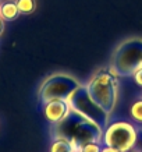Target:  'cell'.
<instances>
[{"label":"cell","mask_w":142,"mask_h":152,"mask_svg":"<svg viewBox=\"0 0 142 152\" xmlns=\"http://www.w3.org/2000/svg\"><path fill=\"white\" fill-rule=\"evenodd\" d=\"M52 135L55 140L67 138L74 151H79L88 142H102L103 129L85 116L71 110L67 117L53 124Z\"/></svg>","instance_id":"cell-1"},{"label":"cell","mask_w":142,"mask_h":152,"mask_svg":"<svg viewBox=\"0 0 142 152\" xmlns=\"http://www.w3.org/2000/svg\"><path fill=\"white\" fill-rule=\"evenodd\" d=\"M85 87L92 99L111 115L119 98V78L111 75L109 70H100L88 81Z\"/></svg>","instance_id":"cell-2"},{"label":"cell","mask_w":142,"mask_h":152,"mask_svg":"<svg viewBox=\"0 0 142 152\" xmlns=\"http://www.w3.org/2000/svg\"><path fill=\"white\" fill-rule=\"evenodd\" d=\"M67 102H68V105L73 112H77L79 115L85 116L87 119L92 120L98 126H100L103 130L109 126L110 115L102 106H99L96 102L92 99L85 85L79 84L78 88H75L74 92L70 95Z\"/></svg>","instance_id":"cell-3"},{"label":"cell","mask_w":142,"mask_h":152,"mask_svg":"<svg viewBox=\"0 0 142 152\" xmlns=\"http://www.w3.org/2000/svg\"><path fill=\"white\" fill-rule=\"evenodd\" d=\"M111 66L119 71L120 77L134 75L142 67V39H128L123 42L113 57Z\"/></svg>","instance_id":"cell-4"},{"label":"cell","mask_w":142,"mask_h":152,"mask_svg":"<svg viewBox=\"0 0 142 152\" xmlns=\"http://www.w3.org/2000/svg\"><path fill=\"white\" fill-rule=\"evenodd\" d=\"M79 83L77 80L67 75V74H53L49 78L45 80L39 89V99L45 105L46 102L53 99H63L68 101L70 95L74 92V89L78 88Z\"/></svg>","instance_id":"cell-5"},{"label":"cell","mask_w":142,"mask_h":152,"mask_svg":"<svg viewBox=\"0 0 142 152\" xmlns=\"http://www.w3.org/2000/svg\"><path fill=\"white\" fill-rule=\"evenodd\" d=\"M137 129L128 121H114L103 130L102 144L113 147L120 152H128L135 144Z\"/></svg>","instance_id":"cell-6"},{"label":"cell","mask_w":142,"mask_h":152,"mask_svg":"<svg viewBox=\"0 0 142 152\" xmlns=\"http://www.w3.org/2000/svg\"><path fill=\"white\" fill-rule=\"evenodd\" d=\"M70 112H71V107H70L68 102L63 101V99H53L43 105V115L53 124L67 117Z\"/></svg>","instance_id":"cell-7"},{"label":"cell","mask_w":142,"mask_h":152,"mask_svg":"<svg viewBox=\"0 0 142 152\" xmlns=\"http://www.w3.org/2000/svg\"><path fill=\"white\" fill-rule=\"evenodd\" d=\"M20 15V10L15 1H4L0 4V18L4 21H13Z\"/></svg>","instance_id":"cell-8"},{"label":"cell","mask_w":142,"mask_h":152,"mask_svg":"<svg viewBox=\"0 0 142 152\" xmlns=\"http://www.w3.org/2000/svg\"><path fill=\"white\" fill-rule=\"evenodd\" d=\"M50 152H74V148L67 138H56L50 147Z\"/></svg>","instance_id":"cell-9"},{"label":"cell","mask_w":142,"mask_h":152,"mask_svg":"<svg viewBox=\"0 0 142 152\" xmlns=\"http://www.w3.org/2000/svg\"><path fill=\"white\" fill-rule=\"evenodd\" d=\"M15 3L20 10V14H31L36 7L35 0H15Z\"/></svg>","instance_id":"cell-10"},{"label":"cell","mask_w":142,"mask_h":152,"mask_svg":"<svg viewBox=\"0 0 142 152\" xmlns=\"http://www.w3.org/2000/svg\"><path fill=\"white\" fill-rule=\"evenodd\" d=\"M130 113L133 120H135L137 123H142V99H138L131 105Z\"/></svg>","instance_id":"cell-11"},{"label":"cell","mask_w":142,"mask_h":152,"mask_svg":"<svg viewBox=\"0 0 142 152\" xmlns=\"http://www.w3.org/2000/svg\"><path fill=\"white\" fill-rule=\"evenodd\" d=\"M103 144L102 142H88L81 147V152H100Z\"/></svg>","instance_id":"cell-12"},{"label":"cell","mask_w":142,"mask_h":152,"mask_svg":"<svg viewBox=\"0 0 142 152\" xmlns=\"http://www.w3.org/2000/svg\"><path fill=\"white\" fill-rule=\"evenodd\" d=\"M133 149L134 151H137V152L142 151V129L137 130V138H135V144H134Z\"/></svg>","instance_id":"cell-13"},{"label":"cell","mask_w":142,"mask_h":152,"mask_svg":"<svg viewBox=\"0 0 142 152\" xmlns=\"http://www.w3.org/2000/svg\"><path fill=\"white\" fill-rule=\"evenodd\" d=\"M133 77H134V80H135V83H137L139 87H142V67L134 73Z\"/></svg>","instance_id":"cell-14"},{"label":"cell","mask_w":142,"mask_h":152,"mask_svg":"<svg viewBox=\"0 0 142 152\" xmlns=\"http://www.w3.org/2000/svg\"><path fill=\"white\" fill-rule=\"evenodd\" d=\"M100 152H120L119 149H116V148L113 147H107V145H103L102 147V151Z\"/></svg>","instance_id":"cell-15"},{"label":"cell","mask_w":142,"mask_h":152,"mask_svg":"<svg viewBox=\"0 0 142 152\" xmlns=\"http://www.w3.org/2000/svg\"><path fill=\"white\" fill-rule=\"evenodd\" d=\"M3 31H4V23H3V20L0 18V35L3 34Z\"/></svg>","instance_id":"cell-16"},{"label":"cell","mask_w":142,"mask_h":152,"mask_svg":"<svg viewBox=\"0 0 142 152\" xmlns=\"http://www.w3.org/2000/svg\"><path fill=\"white\" fill-rule=\"evenodd\" d=\"M74 152H81V151H74Z\"/></svg>","instance_id":"cell-17"},{"label":"cell","mask_w":142,"mask_h":152,"mask_svg":"<svg viewBox=\"0 0 142 152\" xmlns=\"http://www.w3.org/2000/svg\"><path fill=\"white\" fill-rule=\"evenodd\" d=\"M141 152H142V151H141Z\"/></svg>","instance_id":"cell-18"}]
</instances>
